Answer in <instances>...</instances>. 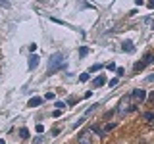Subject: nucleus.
Instances as JSON below:
<instances>
[{
    "label": "nucleus",
    "instance_id": "obj_9",
    "mask_svg": "<svg viewBox=\"0 0 154 144\" xmlns=\"http://www.w3.org/2000/svg\"><path fill=\"white\" fill-rule=\"evenodd\" d=\"M42 104V98H38V96H35V98H31V100H29V108H38V106H41Z\"/></svg>",
    "mask_w": 154,
    "mask_h": 144
},
{
    "label": "nucleus",
    "instance_id": "obj_5",
    "mask_svg": "<svg viewBox=\"0 0 154 144\" xmlns=\"http://www.w3.org/2000/svg\"><path fill=\"white\" fill-rule=\"evenodd\" d=\"M152 62H154V56H152V54H146L143 62H137V64H135V71H141V69H144V67H146L148 64H152Z\"/></svg>",
    "mask_w": 154,
    "mask_h": 144
},
{
    "label": "nucleus",
    "instance_id": "obj_18",
    "mask_svg": "<svg viewBox=\"0 0 154 144\" xmlns=\"http://www.w3.org/2000/svg\"><path fill=\"white\" fill-rule=\"evenodd\" d=\"M146 23H148V25H150V27L154 29V19H152V17H146Z\"/></svg>",
    "mask_w": 154,
    "mask_h": 144
},
{
    "label": "nucleus",
    "instance_id": "obj_2",
    "mask_svg": "<svg viewBox=\"0 0 154 144\" xmlns=\"http://www.w3.org/2000/svg\"><path fill=\"white\" fill-rule=\"evenodd\" d=\"M137 110V104H131V96H123L119 100V106H118V113L119 115H125L129 112H135Z\"/></svg>",
    "mask_w": 154,
    "mask_h": 144
},
{
    "label": "nucleus",
    "instance_id": "obj_23",
    "mask_svg": "<svg viewBox=\"0 0 154 144\" xmlns=\"http://www.w3.org/2000/svg\"><path fill=\"white\" fill-rule=\"evenodd\" d=\"M146 81H154V75H148V77H146Z\"/></svg>",
    "mask_w": 154,
    "mask_h": 144
},
{
    "label": "nucleus",
    "instance_id": "obj_16",
    "mask_svg": "<svg viewBox=\"0 0 154 144\" xmlns=\"http://www.w3.org/2000/svg\"><path fill=\"white\" fill-rule=\"evenodd\" d=\"M54 106H56V110H64V108H66V104L62 102V100H58V102H56Z\"/></svg>",
    "mask_w": 154,
    "mask_h": 144
},
{
    "label": "nucleus",
    "instance_id": "obj_6",
    "mask_svg": "<svg viewBox=\"0 0 154 144\" xmlns=\"http://www.w3.org/2000/svg\"><path fill=\"white\" fill-rule=\"evenodd\" d=\"M131 98H135L137 102H143V100L146 98V92H144L143 88H135L133 92H131Z\"/></svg>",
    "mask_w": 154,
    "mask_h": 144
},
{
    "label": "nucleus",
    "instance_id": "obj_20",
    "mask_svg": "<svg viewBox=\"0 0 154 144\" xmlns=\"http://www.w3.org/2000/svg\"><path fill=\"white\" fill-rule=\"evenodd\" d=\"M37 133H45V127H42V125H37Z\"/></svg>",
    "mask_w": 154,
    "mask_h": 144
},
{
    "label": "nucleus",
    "instance_id": "obj_25",
    "mask_svg": "<svg viewBox=\"0 0 154 144\" xmlns=\"http://www.w3.org/2000/svg\"><path fill=\"white\" fill-rule=\"evenodd\" d=\"M0 144H6V142H4V140H2V138H0Z\"/></svg>",
    "mask_w": 154,
    "mask_h": 144
},
{
    "label": "nucleus",
    "instance_id": "obj_7",
    "mask_svg": "<svg viewBox=\"0 0 154 144\" xmlns=\"http://www.w3.org/2000/svg\"><path fill=\"white\" fill-rule=\"evenodd\" d=\"M122 50L131 54V52H135V44H133L131 40H123V42H122Z\"/></svg>",
    "mask_w": 154,
    "mask_h": 144
},
{
    "label": "nucleus",
    "instance_id": "obj_3",
    "mask_svg": "<svg viewBox=\"0 0 154 144\" xmlns=\"http://www.w3.org/2000/svg\"><path fill=\"white\" fill-rule=\"evenodd\" d=\"M112 129H116V123H104V125H93L91 131H94L98 136H106Z\"/></svg>",
    "mask_w": 154,
    "mask_h": 144
},
{
    "label": "nucleus",
    "instance_id": "obj_22",
    "mask_svg": "<svg viewBox=\"0 0 154 144\" xmlns=\"http://www.w3.org/2000/svg\"><path fill=\"white\" fill-rule=\"evenodd\" d=\"M108 85H110V86H116V85H118V79H112V81H110Z\"/></svg>",
    "mask_w": 154,
    "mask_h": 144
},
{
    "label": "nucleus",
    "instance_id": "obj_8",
    "mask_svg": "<svg viewBox=\"0 0 154 144\" xmlns=\"http://www.w3.org/2000/svg\"><path fill=\"white\" fill-rule=\"evenodd\" d=\"M38 60H41V58H38L37 54H31V56H29V69H35V67L38 65Z\"/></svg>",
    "mask_w": 154,
    "mask_h": 144
},
{
    "label": "nucleus",
    "instance_id": "obj_4",
    "mask_svg": "<svg viewBox=\"0 0 154 144\" xmlns=\"http://www.w3.org/2000/svg\"><path fill=\"white\" fill-rule=\"evenodd\" d=\"M91 129H87V131H81L79 136H77V142L79 144H93V140H91Z\"/></svg>",
    "mask_w": 154,
    "mask_h": 144
},
{
    "label": "nucleus",
    "instance_id": "obj_17",
    "mask_svg": "<svg viewBox=\"0 0 154 144\" xmlns=\"http://www.w3.org/2000/svg\"><path fill=\"white\" fill-rule=\"evenodd\" d=\"M79 81H81V83H85V81H89V73H81Z\"/></svg>",
    "mask_w": 154,
    "mask_h": 144
},
{
    "label": "nucleus",
    "instance_id": "obj_21",
    "mask_svg": "<svg viewBox=\"0 0 154 144\" xmlns=\"http://www.w3.org/2000/svg\"><path fill=\"white\" fill-rule=\"evenodd\" d=\"M116 71H118V75H119V77H122V75L125 73V71H123V67H118V69H116Z\"/></svg>",
    "mask_w": 154,
    "mask_h": 144
},
{
    "label": "nucleus",
    "instance_id": "obj_19",
    "mask_svg": "<svg viewBox=\"0 0 154 144\" xmlns=\"http://www.w3.org/2000/svg\"><path fill=\"white\" fill-rule=\"evenodd\" d=\"M148 100H150V104H154V90H152L150 94H148Z\"/></svg>",
    "mask_w": 154,
    "mask_h": 144
},
{
    "label": "nucleus",
    "instance_id": "obj_24",
    "mask_svg": "<svg viewBox=\"0 0 154 144\" xmlns=\"http://www.w3.org/2000/svg\"><path fill=\"white\" fill-rule=\"evenodd\" d=\"M146 6H148V8H154V2H148V4H146Z\"/></svg>",
    "mask_w": 154,
    "mask_h": 144
},
{
    "label": "nucleus",
    "instance_id": "obj_15",
    "mask_svg": "<svg viewBox=\"0 0 154 144\" xmlns=\"http://www.w3.org/2000/svg\"><path fill=\"white\" fill-rule=\"evenodd\" d=\"M79 54L81 56H87V54H89V48H87V46H81L79 48Z\"/></svg>",
    "mask_w": 154,
    "mask_h": 144
},
{
    "label": "nucleus",
    "instance_id": "obj_1",
    "mask_svg": "<svg viewBox=\"0 0 154 144\" xmlns=\"http://www.w3.org/2000/svg\"><path fill=\"white\" fill-rule=\"evenodd\" d=\"M64 64H66V56L60 54V52H56V54L50 58V62H48V75H52L54 71L62 69V67H64Z\"/></svg>",
    "mask_w": 154,
    "mask_h": 144
},
{
    "label": "nucleus",
    "instance_id": "obj_11",
    "mask_svg": "<svg viewBox=\"0 0 154 144\" xmlns=\"http://www.w3.org/2000/svg\"><path fill=\"white\" fill-rule=\"evenodd\" d=\"M144 119H146L148 123H154V112H144V115H143Z\"/></svg>",
    "mask_w": 154,
    "mask_h": 144
},
{
    "label": "nucleus",
    "instance_id": "obj_10",
    "mask_svg": "<svg viewBox=\"0 0 154 144\" xmlns=\"http://www.w3.org/2000/svg\"><path fill=\"white\" fill-rule=\"evenodd\" d=\"M104 83H106V77H104V75H98V77L93 81V86H94V88H98V86H102Z\"/></svg>",
    "mask_w": 154,
    "mask_h": 144
},
{
    "label": "nucleus",
    "instance_id": "obj_13",
    "mask_svg": "<svg viewBox=\"0 0 154 144\" xmlns=\"http://www.w3.org/2000/svg\"><path fill=\"white\" fill-rule=\"evenodd\" d=\"M19 136H21V138H29V129L21 127V129H19Z\"/></svg>",
    "mask_w": 154,
    "mask_h": 144
},
{
    "label": "nucleus",
    "instance_id": "obj_14",
    "mask_svg": "<svg viewBox=\"0 0 154 144\" xmlns=\"http://www.w3.org/2000/svg\"><path fill=\"white\" fill-rule=\"evenodd\" d=\"M33 142H35V144H42V142H45V136H42V134H38V136L33 138Z\"/></svg>",
    "mask_w": 154,
    "mask_h": 144
},
{
    "label": "nucleus",
    "instance_id": "obj_12",
    "mask_svg": "<svg viewBox=\"0 0 154 144\" xmlns=\"http://www.w3.org/2000/svg\"><path fill=\"white\" fill-rule=\"evenodd\" d=\"M102 64H94V65H91V69H89V73H94V71H100V69H102Z\"/></svg>",
    "mask_w": 154,
    "mask_h": 144
}]
</instances>
